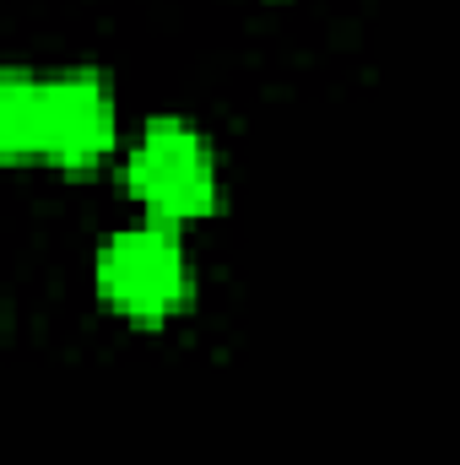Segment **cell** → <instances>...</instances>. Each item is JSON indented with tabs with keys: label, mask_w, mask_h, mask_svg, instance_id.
<instances>
[{
	"label": "cell",
	"mask_w": 460,
	"mask_h": 465,
	"mask_svg": "<svg viewBox=\"0 0 460 465\" xmlns=\"http://www.w3.org/2000/svg\"><path fill=\"white\" fill-rule=\"evenodd\" d=\"M125 190L141 201L146 217L168 228L206 223L223 206V168L206 130L174 114L146 119V130L125 152Z\"/></svg>",
	"instance_id": "1"
},
{
	"label": "cell",
	"mask_w": 460,
	"mask_h": 465,
	"mask_svg": "<svg viewBox=\"0 0 460 465\" xmlns=\"http://www.w3.org/2000/svg\"><path fill=\"white\" fill-rule=\"evenodd\" d=\"M93 287H98V303L119 320H135V325L174 320L195 287L190 249L179 228L146 217L135 228H119L115 238H104L93 260Z\"/></svg>",
	"instance_id": "2"
},
{
	"label": "cell",
	"mask_w": 460,
	"mask_h": 465,
	"mask_svg": "<svg viewBox=\"0 0 460 465\" xmlns=\"http://www.w3.org/2000/svg\"><path fill=\"white\" fill-rule=\"evenodd\" d=\"M119 141L115 87L76 65L38 76V157L65 168V173H93Z\"/></svg>",
	"instance_id": "3"
},
{
	"label": "cell",
	"mask_w": 460,
	"mask_h": 465,
	"mask_svg": "<svg viewBox=\"0 0 460 465\" xmlns=\"http://www.w3.org/2000/svg\"><path fill=\"white\" fill-rule=\"evenodd\" d=\"M38 157V76L0 65V168Z\"/></svg>",
	"instance_id": "4"
}]
</instances>
